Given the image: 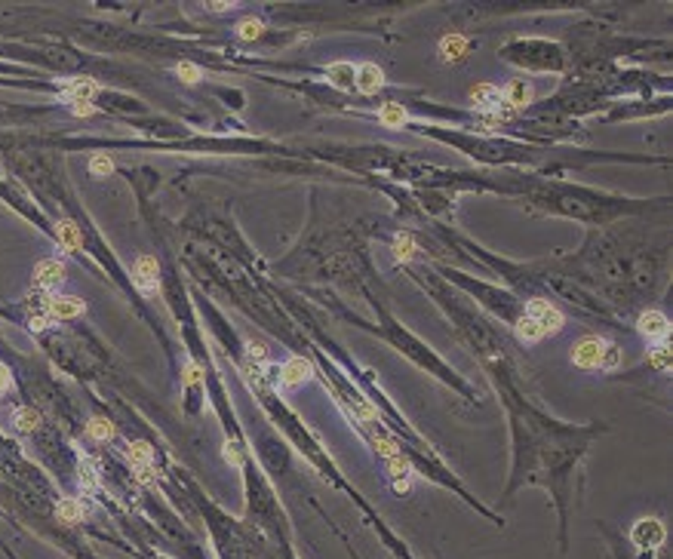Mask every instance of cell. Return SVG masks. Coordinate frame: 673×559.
<instances>
[{"label":"cell","instance_id":"cell-1","mask_svg":"<svg viewBox=\"0 0 673 559\" xmlns=\"http://www.w3.org/2000/svg\"><path fill=\"white\" fill-rule=\"evenodd\" d=\"M526 316L535 320L538 329L545 335H554V332L563 329V314H559V307L545 301V298H532V301L526 304Z\"/></svg>","mask_w":673,"mask_h":559},{"label":"cell","instance_id":"cell-2","mask_svg":"<svg viewBox=\"0 0 673 559\" xmlns=\"http://www.w3.org/2000/svg\"><path fill=\"white\" fill-rule=\"evenodd\" d=\"M133 283L138 292H145V295L157 292V286H160V265H157L151 255H138L133 265Z\"/></svg>","mask_w":673,"mask_h":559},{"label":"cell","instance_id":"cell-3","mask_svg":"<svg viewBox=\"0 0 673 559\" xmlns=\"http://www.w3.org/2000/svg\"><path fill=\"white\" fill-rule=\"evenodd\" d=\"M126 455H129V461H133V470H136V477L145 482V486H151L154 482V449L148 443H129V449H126Z\"/></svg>","mask_w":673,"mask_h":559},{"label":"cell","instance_id":"cell-4","mask_svg":"<svg viewBox=\"0 0 673 559\" xmlns=\"http://www.w3.org/2000/svg\"><path fill=\"white\" fill-rule=\"evenodd\" d=\"M62 283H65V265L59 258H43V262L34 267V286L40 289V292H53V289H59Z\"/></svg>","mask_w":673,"mask_h":559},{"label":"cell","instance_id":"cell-5","mask_svg":"<svg viewBox=\"0 0 673 559\" xmlns=\"http://www.w3.org/2000/svg\"><path fill=\"white\" fill-rule=\"evenodd\" d=\"M46 314L53 316V320H71V316H80L87 311V304H83V298L77 295H53L43 301Z\"/></svg>","mask_w":673,"mask_h":559},{"label":"cell","instance_id":"cell-6","mask_svg":"<svg viewBox=\"0 0 673 559\" xmlns=\"http://www.w3.org/2000/svg\"><path fill=\"white\" fill-rule=\"evenodd\" d=\"M603 348H606L603 338H581L572 348V362L578 369H600Z\"/></svg>","mask_w":673,"mask_h":559},{"label":"cell","instance_id":"cell-7","mask_svg":"<svg viewBox=\"0 0 673 559\" xmlns=\"http://www.w3.org/2000/svg\"><path fill=\"white\" fill-rule=\"evenodd\" d=\"M633 544L642 547V550H655V547L664 544V526L658 523V519H642V523L633 526Z\"/></svg>","mask_w":673,"mask_h":559},{"label":"cell","instance_id":"cell-8","mask_svg":"<svg viewBox=\"0 0 673 559\" xmlns=\"http://www.w3.org/2000/svg\"><path fill=\"white\" fill-rule=\"evenodd\" d=\"M637 329H640V335H646V338L661 344L670 335V320L661 311H646V314H640Z\"/></svg>","mask_w":673,"mask_h":559},{"label":"cell","instance_id":"cell-9","mask_svg":"<svg viewBox=\"0 0 673 559\" xmlns=\"http://www.w3.org/2000/svg\"><path fill=\"white\" fill-rule=\"evenodd\" d=\"M532 101V83L529 80H510L501 89V108L508 111H522Z\"/></svg>","mask_w":673,"mask_h":559},{"label":"cell","instance_id":"cell-10","mask_svg":"<svg viewBox=\"0 0 673 559\" xmlns=\"http://www.w3.org/2000/svg\"><path fill=\"white\" fill-rule=\"evenodd\" d=\"M471 105L483 114H498L501 111V89L492 87V83H480V87L471 89Z\"/></svg>","mask_w":673,"mask_h":559},{"label":"cell","instance_id":"cell-11","mask_svg":"<svg viewBox=\"0 0 673 559\" xmlns=\"http://www.w3.org/2000/svg\"><path fill=\"white\" fill-rule=\"evenodd\" d=\"M99 92V83L89 80V77H77V80H68L62 87V99L71 101V105H80V101H89L92 105V96Z\"/></svg>","mask_w":673,"mask_h":559},{"label":"cell","instance_id":"cell-12","mask_svg":"<svg viewBox=\"0 0 673 559\" xmlns=\"http://www.w3.org/2000/svg\"><path fill=\"white\" fill-rule=\"evenodd\" d=\"M354 87H357L360 92H366V96H376V92L385 87V74H381L378 65H357V77H354Z\"/></svg>","mask_w":673,"mask_h":559},{"label":"cell","instance_id":"cell-13","mask_svg":"<svg viewBox=\"0 0 673 559\" xmlns=\"http://www.w3.org/2000/svg\"><path fill=\"white\" fill-rule=\"evenodd\" d=\"M55 243H59L62 253H80V243H83V237H80V228L74 225L71 218H62V221H55Z\"/></svg>","mask_w":673,"mask_h":559},{"label":"cell","instance_id":"cell-14","mask_svg":"<svg viewBox=\"0 0 673 559\" xmlns=\"http://www.w3.org/2000/svg\"><path fill=\"white\" fill-rule=\"evenodd\" d=\"M307 378H311V362L302 360V357L286 360L283 369H280V381H283L286 387H298V384H305Z\"/></svg>","mask_w":673,"mask_h":559},{"label":"cell","instance_id":"cell-15","mask_svg":"<svg viewBox=\"0 0 673 559\" xmlns=\"http://www.w3.org/2000/svg\"><path fill=\"white\" fill-rule=\"evenodd\" d=\"M388 473H390V480H394L397 492H409V489H412V467H409V461L403 458V455L388 458Z\"/></svg>","mask_w":673,"mask_h":559},{"label":"cell","instance_id":"cell-16","mask_svg":"<svg viewBox=\"0 0 673 559\" xmlns=\"http://www.w3.org/2000/svg\"><path fill=\"white\" fill-rule=\"evenodd\" d=\"M354 77H357V68L348 62H335L326 68V80L332 83L335 89H351L354 87Z\"/></svg>","mask_w":673,"mask_h":559},{"label":"cell","instance_id":"cell-17","mask_svg":"<svg viewBox=\"0 0 673 559\" xmlns=\"http://www.w3.org/2000/svg\"><path fill=\"white\" fill-rule=\"evenodd\" d=\"M464 52H467V40H464V37L446 34L443 40H440V59H443V62H455V59H461Z\"/></svg>","mask_w":673,"mask_h":559},{"label":"cell","instance_id":"cell-18","mask_svg":"<svg viewBox=\"0 0 673 559\" xmlns=\"http://www.w3.org/2000/svg\"><path fill=\"white\" fill-rule=\"evenodd\" d=\"M378 120L385 126H390V129H400L409 120V114H406V108L403 105H397V101H388V105H381V111H378Z\"/></svg>","mask_w":673,"mask_h":559},{"label":"cell","instance_id":"cell-19","mask_svg":"<svg viewBox=\"0 0 673 559\" xmlns=\"http://www.w3.org/2000/svg\"><path fill=\"white\" fill-rule=\"evenodd\" d=\"M513 332H517V338H520L522 344H535L538 338H545V332L538 329V323L529 320V316H522V320L513 326Z\"/></svg>","mask_w":673,"mask_h":559},{"label":"cell","instance_id":"cell-20","mask_svg":"<svg viewBox=\"0 0 673 559\" xmlns=\"http://www.w3.org/2000/svg\"><path fill=\"white\" fill-rule=\"evenodd\" d=\"M87 433L92 436V440H102V443H108V440H114V424H111L108 418H89V424H87Z\"/></svg>","mask_w":673,"mask_h":559},{"label":"cell","instance_id":"cell-21","mask_svg":"<svg viewBox=\"0 0 673 559\" xmlns=\"http://www.w3.org/2000/svg\"><path fill=\"white\" fill-rule=\"evenodd\" d=\"M55 514H59V519H65V523H80V519H83V504L77 498H62Z\"/></svg>","mask_w":673,"mask_h":559},{"label":"cell","instance_id":"cell-22","mask_svg":"<svg viewBox=\"0 0 673 559\" xmlns=\"http://www.w3.org/2000/svg\"><path fill=\"white\" fill-rule=\"evenodd\" d=\"M394 255H397V262H409V258L415 255V240H412V234H397V237H394Z\"/></svg>","mask_w":673,"mask_h":559},{"label":"cell","instance_id":"cell-23","mask_svg":"<svg viewBox=\"0 0 673 559\" xmlns=\"http://www.w3.org/2000/svg\"><path fill=\"white\" fill-rule=\"evenodd\" d=\"M16 431H22V433H28V431H34L37 424H40V415L34 412V409H16Z\"/></svg>","mask_w":673,"mask_h":559},{"label":"cell","instance_id":"cell-24","mask_svg":"<svg viewBox=\"0 0 673 559\" xmlns=\"http://www.w3.org/2000/svg\"><path fill=\"white\" fill-rule=\"evenodd\" d=\"M89 172L96 175V179H105V175L114 172V160H111L108 154H96V157L89 160Z\"/></svg>","mask_w":673,"mask_h":559},{"label":"cell","instance_id":"cell-25","mask_svg":"<svg viewBox=\"0 0 673 559\" xmlns=\"http://www.w3.org/2000/svg\"><path fill=\"white\" fill-rule=\"evenodd\" d=\"M649 362H652L655 369H667V366H670V344H667V341L655 344V348L649 350Z\"/></svg>","mask_w":673,"mask_h":559},{"label":"cell","instance_id":"cell-26","mask_svg":"<svg viewBox=\"0 0 673 559\" xmlns=\"http://www.w3.org/2000/svg\"><path fill=\"white\" fill-rule=\"evenodd\" d=\"M261 34V18H243V22L237 25V37L240 40H256V37Z\"/></svg>","mask_w":673,"mask_h":559},{"label":"cell","instance_id":"cell-27","mask_svg":"<svg viewBox=\"0 0 673 559\" xmlns=\"http://www.w3.org/2000/svg\"><path fill=\"white\" fill-rule=\"evenodd\" d=\"M618 362H621V348L618 344H606L603 348V357H600V369H618Z\"/></svg>","mask_w":673,"mask_h":559},{"label":"cell","instance_id":"cell-28","mask_svg":"<svg viewBox=\"0 0 673 559\" xmlns=\"http://www.w3.org/2000/svg\"><path fill=\"white\" fill-rule=\"evenodd\" d=\"M80 482H83V486H87L89 492L99 486V470H96V464H92L89 458L80 461Z\"/></svg>","mask_w":673,"mask_h":559},{"label":"cell","instance_id":"cell-29","mask_svg":"<svg viewBox=\"0 0 673 559\" xmlns=\"http://www.w3.org/2000/svg\"><path fill=\"white\" fill-rule=\"evenodd\" d=\"M376 452H378V455H385V458H394V455H400L397 443L390 440V436H376Z\"/></svg>","mask_w":673,"mask_h":559},{"label":"cell","instance_id":"cell-30","mask_svg":"<svg viewBox=\"0 0 673 559\" xmlns=\"http://www.w3.org/2000/svg\"><path fill=\"white\" fill-rule=\"evenodd\" d=\"M179 77H182L185 83H197V80H200V71L194 68L191 62H182V65H179Z\"/></svg>","mask_w":673,"mask_h":559},{"label":"cell","instance_id":"cell-31","mask_svg":"<svg viewBox=\"0 0 673 559\" xmlns=\"http://www.w3.org/2000/svg\"><path fill=\"white\" fill-rule=\"evenodd\" d=\"M53 323V316L50 314H46V307H40V311H37L34 316H31V329L34 332H40V329H46V326H50Z\"/></svg>","mask_w":673,"mask_h":559},{"label":"cell","instance_id":"cell-32","mask_svg":"<svg viewBox=\"0 0 673 559\" xmlns=\"http://www.w3.org/2000/svg\"><path fill=\"white\" fill-rule=\"evenodd\" d=\"M185 381H188V384H200V381H203V372L194 366V362H188V366H185Z\"/></svg>","mask_w":673,"mask_h":559},{"label":"cell","instance_id":"cell-33","mask_svg":"<svg viewBox=\"0 0 673 559\" xmlns=\"http://www.w3.org/2000/svg\"><path fill=\"white\" fill-rule=\"evenodd\" d=\"M224 455L231 458V464H237V467H240V449H237V443H228V445H224Z\"/></svg>","mask_w":673,"mask_h":559},{"label":"cell","instance_id":"cell-34","mask_svg":"<svg viewBox=\"0 0 673 559\" xmlns=\"http://www.w3.org/2000/svg\"><path fill=\"white\" fill-rule=\"evenodd\" d=\"M74 108V114H77V117H89L92 114V105H89V101H80V105H71Z\"/></svg>","mask_w":673,"mask_h":559},{"label":"cell","instance_id":"cell-35","mask_svg":"<svg viewBox=\"0 0 673 559\" xmlns=\"http://www.w3.org/2000/svg\"><path fill=\"white\" fill-rule=\"evenodd\" d=\"M9 384H13V375H9L6 366H0V390H6Z\"/></svg>","mask_w":673,"mask_h":559},{"label":"cell","instance_id":"cell-36","mask_svg":"<svg viewBox=\"0 0 673 559\" xmlns=\"http://www.w3.org/2000/svg\"><path fill=\"white\" fill-rule=\"evenodd\" d=\"M209 9H216V13H224V9H231V4H209Z\"/></svg>","mask_w":673,"mask_h":559}]
</instances>
